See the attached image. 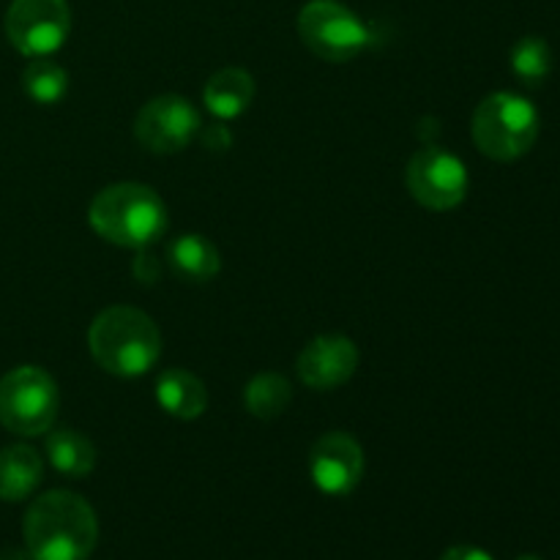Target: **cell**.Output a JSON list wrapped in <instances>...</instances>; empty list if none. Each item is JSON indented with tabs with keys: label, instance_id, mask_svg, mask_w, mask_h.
Returning <instances> with one entry per match:
<instances>
[{
	"label": "cell",
	"instance_id": "277c9868",
	"mask_svg": "<svg viewBox=\"0 0 560 560\" xmlns=\"http://www.w3.org/2000/svg\"><path fill=\"white\" fill-rule=\"evenodd\" d=\"M470 135L485 156L514 162L534 148L539 137V113L520 93L498 91L476 107Z\"/></svg>",
	"mask_w": 560,
	"mask_h": 560
},
{
	"label": "cell",
	"instance_id": "5bb4252c",
	"mask_svg": "<svg viewBox=\"0 0 560 560\" xmlns=\"http://www.w3.org/2000/svg\"><path fill=\"white\" fill-rule=\"evenodd\" d=\"M167 266L184 282H211L222 268V257L206 235L184 233L170 241Z\"/></svg>",
	"mask_w": 560,
	"mask_h": 560
},
{
	"label": "cell",
	"instance_id": "7402d4cb",
	"mask_svg": "<svg viewBox=\"0 0 560 560\" xmlns=\"http://www.w3.org/2000/svg\"><path fill=\"white\" fill-rule=\"evenodd\" d=\"M441 560H495V558H492L487 550H481V547L459 545V547H452V550L443 552Z\"/></svg>",
	"mask_w": 560,
	"mask_h": 560
},
{
	"label": "cell",
	"instance_id": "d6986e66",
	"mask_svg": "<svg viewBox=\"0 0 560 560\" xmlns=\"http://www.w3.org/2000/svg\"><path fill=\"white\" fill-rule=\"evenodd\" d=\"M552 69L550 44L539 36H525L512 49V71L525 85H539Z\"/></svg>",
	"mask_w": 560,
	"mask_h": 560
},
{
	"label": "cell",
	"instance_id": "ffe728a7",
	"mask_svg": "<svg viewBox=\"0 0 560 560\" xmlns=\"http://www.w3.org/2000/svg\"><path fill=\"white\" fill-rule=\"evenodd\" d=\"M202 145L211 148V151H228L230 142H233V131L228 129L224 124H213V126H202L200 135Z\"/></svg>",
	"mask_w": 560,
	"mask_h": 560
},
{
	"label": "cell",
	"instance_id": "8fae6325",
	"mask_svg": "<svg viewBox=\"0 0 560 560\" xmlns=\"http://www.w3.org/2000/svg\"><path fill=\"white\" fill-rule=\"evenodd\" d=\"M295 370L301 383L312 392H334L359 370V348L342 334H323L301 350Z\"/></svg>",
	"mask_w": 560,
	"mask_h": 560
},
{
	"label": "cell",
	"instance_id": "44dd1931",
	"mask_svg": "<svg viewBox=\"0 0 560 560\" xmlns=\"http://www.w3.org/2000/svg\"><path fill=\"white\" fill-rule=\"evenodd\" d=\"M135 277L140 279V282H156L159 279V262L153 260L151 255H145V249H140V255H137Z\"/></svg>",
	"mask_w": 560,
	"mask_h": 560
},
{
	"label": "cell",
	"instance_id": "7c38bea8",
	"mask_svg": "<svg viewBox=\"0 0 560 560\" xmlns=\"http://www.w3.org/2000/svg\"><path fill=\"white\" fill-rule=\"evenodd\" d=\"M156 399L159 408L164 413H170L173 419L191 421L200 419L208 408V388L206 383L197 375H191L189 370H164L156 381Z\"/></svg>",
	"mask_w": 560,
	"mask_h": 560
},
{
	"label": "cell",
	"instance_id": "ac0fdd59",
	"mask_svg": "<svg viewBox=\"0 0 560 560\" xmlns=\"http://www.w3.org/2000/svg\"><path fill=\"white\" fill-rule=\"evenodd\" d=\"M22 88L36 104H58L69 91V71L49 58H33L22 74Z\"/></svg>",
	"mask_w": 560,
	"mask_h": 560
},
{
	"label": "cell",
	"instance_id": "9a60e30c",
	"mask_svg": "<svg viewBox=\"0 0 560 560\" xmlns=\"http://www.w3.org/2000/svg\"><path fill=\"white\" fill-rule=\"evenodd\" d=\"M44 479V463L33 446H9L0 452V501L20 503L36 492Z\"/></svg>",
	"mask_w": 560,
	"mask_h": 560
},
{
	"label": "cell",
	"instance_id": "8992f818",
	"mask_svg": "<svg viewBox=\"0 0 560 560\" xmlns=\"http://www.w3.org/2000/svg\"><path fill=\"white\" fill-rule=\"evenodd\" d=\"M299 36L328 63H348L372 44L370 25L337 0H310L299 11Z\"/></svg>",
	"mask_w": 560,
	"mask_h": 560
},
{
	"label": "cell",
	"instance_id": "4fadbf2b",
	"mask_svg": "<svg viewBox=\"0 0 560 560\" xmlns=\"http://www.w3.org/2000/svg\"><path fill=\"white\" fill-rule=\"evenodd\" d=\"M255 93L257 88L249 71L230 66V69L217 71L208 80L206 91H202V102H206L208 113L217 115L219 120H233L241 118L252 107Z\"/></svg>",
	"mask_w": 560,
	"mask_h": 560
},
{
	"label": "cell",
	"instance_id": "3957f363",
	"mask_svg": "<svg viewBox=\"0 0 560 560\" xmlns=\"http://www.w3.org/2000/svg\"><path fill=\"white\" fill-rule=\"evenodd\" d=\"M91 228L104 241L129 249H148L167 233L170 213L162 197L145 184H113L91 202Z\"/></svg>",
	"mask_w": 560,
	"mask_h": 560
},
{
	"label": "cell",
	"instance_id": "30bf717a",
	"mask_svg": "<svg viewBox=\"0 0 560 560\" xmlns=\"http://www.w3.org/2000/svg\"><path fill=\"white\" fill-rule=\"evenodd\" d=\"M364 452L348 432H328L312 446L310 476L323 495H350L364 479Z\"/></svg>",
	"mask_w": 560,
	"mask_h": 560
},
{
	"label": "cell",
	"instance_id": "603a6c76",
	"mask_svg": "<svg viewBox=\"0 0 560 560\" xmlns=\"http://www.w3.org/2000/svg\"><path fill=\"white\" fill-rule=\"evenodd\" d=\"M0 560H33L31 552H22V550H3L0 552Z\"/></svg>",
	"mask_w": 560,
	"mask_h": 560
},
{
	"label": "cell",
	"instance_id": "5b68a950",
	"mask_svg": "<svg viewBox=\"0 0 560 560\" xmlns=\"http://www.w3.org/2000/svg\"><path fill=\"white\" fill-rule=\"evenodd\" d=\"M60 394L42 366H16L0 381V424L22 438L52 430L58 419Z\"/></svg>",
	"mask_w": 560,
	"mask_h": 560
},
{
	"label": "cell",
	"instance_id": "ba28073f",
	"mask_svg": "<svg viewBox=\"0 0 560 560\" xmlns=\"http://www.w3.org/2000/svg\"><path fill=\"white\" fill-rule=\"evenodd\" d=\"M71 33L66 0H14L5 11V36L25 58H49Z\"/></svg>",
	"mask_w": 560,
	"mask_h": 560
},
{
	"label": "cell",
	"instance_id": "7a4b0ae2",
	"mask_svg": "<svg viewBox=\"0 0 560 560\" xmlns=\"http://www.w3.org/2000/svg\"><path fill=\"white\" fill-rule=\"evenodd\" d=\"M88 345L96 364L118 377L145 375L162 355V334L153 317L124 304L98 312L88 331Z\"/></svg>",
	"mask_w": 560,
	"mask_h": 560
},
{
	"label": "cell",
	"instance_id": "6da1fadb",
	"mask_svg": "<svg viewBox=\"0 0 560 560\" xmlns=\"http://www.w3.org/2000/svg\"><path fill=\"white\" fill-rule=\"evenodd\" d=\"M22 536L33 560H88L96 550L98 520L85 498L52 490L31 503Z\"/></svg>",
	"mask_w": 560,
	"mask_h": 560
},
{
	"label": "cell",
	"instance_id": "52a82bcc",
	"mask_svg": "<svg viewBox=\"0 0 560 560\" xmlns=\"http://www.w3.org/2000/svg\"><path fill=\"white\" fill-rule=\"evenodd\" d=\"M405 186L419 206L430 211H452L468 197V167L441 145H424L405 167Z\"/></svg>",
	"mask_w": 560,
	"mask_h": 560
},
{
	"label": "cell",
	"instance_id": "9c48e42d",
	"mask_svg": "<svg viewBox=\"0 0 560 560\" xmlns=\"http://www.w3.org/2000/svg\"><path fill=\"white\" fill-rule=\"evenodd\" d=\"M202 129V118L195 104L184 96H156L137 113L135 137L151 153H180L191 145Z\"/></svg>",
	"mask_w": 560,
	"mask_h": 560
},
{
	"label": "cell",
	"instance_id": "2e32d148",
	"mask_svg": "<svg viewBox=\"0 0 560 560\" xmlns=\"http://www.w3.org/2000/svg\"><path fill=\"white\" fill-rule=\"evenodd\" d=\"M47 457L66 479H85L96 468V446L91 438L71 427H60L47 435Z\"/></svg>",
	"mask_w": 560,
	"mask_h": 560
},
{
	"label": "cell",
	"instance_id": "e0dca14e",
	"mask_svg": "<svg viewBox=\"0 0 560 560\" xmlns=\"http://www.w3.org/2000/svg\"><path fill=\"white\" fill-rule=\"evenodd\" d=\"M293 399V386L284 375L277 372H262V375L252 377L244 388V405L255 419L273 421L290 408Z\"/></svg>",
	"mask_w": 560,
	"mask_h": 560
},
{
	"label": "cell",
	"instance_id": "cb8c5ba5",
	"mask_svg": "<svg viewBox=\"0 0 560 560\" xmlns=\"http://www.w3.org/2000/svg\"><path fill=\"white\" fill-rule=\"evenodd\" d=\"M517 560H541V558H536V556H523V558H517Z\"/></svg>",
	"mask_w": 560,
	"mask_h": 560
}]
</instances>
